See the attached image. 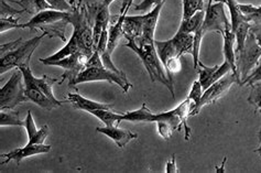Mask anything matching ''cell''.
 <instances>
[{
  "instance_id": "cell-6",
  "label": "cell",
  "mask_w": 261,
  "mask_h": 173,
  "mask_svg": "<svg viewBox=\"0 0 261 173\" xmlns=\"http://www.w3.org/2000/svg\"><path fill=\"white\" fill-rule=\"evenodd\" d=\"M261 58V46L252 32H249L246 39L243 50L236 54V75L238 84L242 86L243 82L259 64Z\"/></svg>"
},
{
  "instance_id": "cell-27",
  "label": "cell",
  "mask_w": 261,
  "mask_h": 173,
  "mask_svg": "<svg viewBox=\"0 0 261 173\" xmlns=\"http://www.w3.org/2000/svg\"><path fill=\"white\" fill-rule=\"evenodd\" d=\"M238 8L251 27H261V6L238 4Z\"/></svg>"
},
{
  "instance_id": "cell-44",
  "label": "cell",
  "mask_w": 261,
  "mask_h": 173,
  "mask_svg": "<svg viewBox=\"0 0 261 173\" xmlns=\"http://www.w3.org/2000/svg\"><path fill=\"white\" fill-rule=\"evenodd\" d=\"M260 113H261V110H260Z\"/></svg>"
},
{
  "instance_id": "cell-17",
  "label": "cell",
  "mask_w": 261,
  "mask_h": 173,
  "mask_svg": "<svg viewBox=\"0 0 261 173\" xmlns=\"http://www.w3.org/2000/svg\"><path fill=\"white\" fill-rule=\"evenodd\" d=\"M96 130H97L98 133L111 138V139L114 140V142L120 149H122L127 143H129L133 139H137V138H138V135L133 133V131L120 129L118 126L97 127L96 128Z\"/></svg>"
},
{
  "instance_id": "cell-41",
  "label": "cell",
  "mask_w": 261,
  "mask_h": 173,
  "mask_svg": "<svg viewBox=\"0 0 261 173\" xmlns=\"http://www.w3.org/2000/svg\"><path fill=\"white\" fill-rule=\"evenodd\" d=\"M258 138H259V141H260V147L259 148H257L256 150H255V152H257V154H261V128H260V130H259V134H258Z\"/></svg>"
},
{
  "instance_id": "cell-7",
  "label": "cell",
  "mask_w": 261,
  "mask_h": 173,
  "mask_svg": "<svg viewBox=\"0 0 261 173\" xmlns=\"http://www.w3.org/2000/svg\"><path fill=\"white\" fill-rule=\"evenodd\" d=\"M108 82L114 83L122 88V91L127 93L133 85L130 84L126 74H118L114 71L108 70L104 65L101 66H93V67H85L83 71L80 73L76 79L74 80L70 86H75L77 84H82V83H89V82Z\"/></svg>"
},
{
  "instance_id": "cell-24",
  "label": "cell",
  "mask_w": 261,
  "mask_h": 173,
  "mask_svg": "<svg viewBox=\"0 0 261 173\" xmlns=\"http://www.w3.org/2000/svg\"><path fill=\"white\" fill-rule=\"evenodd\" d=\"M154 47L156 50L158 57L160 58L163 65H166L168 63V61H170L171 59L178 58L172 39L167 40V41L154 40Z\"/></svg>"
},
{
  "instance_id": "cell-21",
  "label": "cell",
  "mask_w": 261,
  "mask_h": 173,
  "mask_svg": "<svg viewBox=\"0 0 261 173\" xmlns=\"http://www.w3.org/2000/svg\"><path fill=\"white\" fill-rule=\"evenodd\" d=\"M224 38V57L225 61H227L231 65L232 73L236 74V53H235V42H236V36L232 32L231 27L226 29L225 33L223 34ZM237 76V75H236Z\"/></svg>"
},
{
  "instance_id": "cell-15",
  "label": "cell",
  "mask_w": 261,
  "mask_h": 173,
  "mask_svg": "<svg viewBox=\"0 0 261 173\" xmlns=\"http://www.w3.org/2000/svg\"><path fill=\"white\" fill-rule=\"evenodd\" d=\"M51 151V146L50 144H29L27 143V146L23 148H18L12 150L10 152H7V154L2 155V164H7L10 161H16L18 164L21 162V160L25 158H29L32 156H37V155H42V154H47V152Z\"/></svg>"
},
{
  "instance_id": "cell-10",
  "label": "cell",
  "mask_w": 261,
  "mask_h": 173,
  "mask_svg": "<svg viewBox=\"0 0 261 173\" xmlns=\"http://www.w3.org/2000/svg\"><path fill=\"white\" fill-rule=\"evenodd\" d=\"M233 83H238L237 76L235 73L229 72L228 74L223 76L221 80L215 82L214 84H212L207 89H205L200 103H198V105L193 109V112L191 113V116L197 115L204 106L212 105V104H214L219 98H222L224 95L228 93Z\"/></svg>"
},
{
  "instance_id": "cell-25",
  "label": "cell",
  "mask_w": 261,
  "mask_h": 173,
  "mask_svg": "<svg viewBox=\"0 0 261 173\" xmlns=\"http://www.w3.org/2000/svg\"><path fill=\"white\" fill-rule=\"evenodd\" d=\"M204 18H205V10L197 11L195 15H193L191 18L182 19V22L180 28H178V30L184 33L195 34L198 31V29H201L202 28Z\"/></svg>"
},
{
  "instance_id": "cell-13",
  "label": "cell",
  "mask_w": 261,
  "mask_h": 173,
  "mask_svg": "<svg viewBox=\"0 0 261 173\" xmlns=\"http://www.w3.org/2000/svg\"><path fill=\"white\" fill-rule=\"evenodd\" d=\"M89 15L94 20L93 27V38H94V47L96 50L101 34L104 31L108 30L109 22H111V13H109V7L104 3L101 4H93L88 7Z\"/></svg>"
},
{
  "instance_id": "cell-16",
  "label": "cell",
  "mask_w": 261,
  "mask_h": 173,
  "mask_svg": "<svg viewBox=\"0 0 261 173\" xmlns=\"http://www.w3.org/2000/svg\"><path fill=\"white\" fill-rule=\"evenodd\" d=\"M164 4H166V0L155 6L153 9H151L147 15H143V29H142V36L137 39L135 42L140 45L145 43H153L154 42V32L158 20H159L161 10L163 8Z\"/></svg>"
},
{
  "instance_id": "cell-28",
  "label": "cell",
  "mask_w": 261,
  "mask_h": 173,
  "mask_svg": "<svg viewBox=\"0 0 261 173\" xmlns=\"http://www.w3.org/2000/svg\"><path fill=\"white\" fill-rule=\"evenodd\" d=\"M89 114L97 117L106 126H118L121 122L122 114H117L113 109H95Z\"/></svg>"
},
{
  "instance_id": "cell-26",
  "label": "cell",
  "mask_w": 261,
  "mask_h": 173,
  "mask_svg": "<svg viewBox=\"0 0 261 173\" xmlns=\"http://www.w3.org/2000/svg\"><path fill=\"white\" fill-rule=\"evenodd\" d=\"M33 81L37 84V86L41 89V91H42L51 101L57 103L59 106H62L64 103H66V102H60L59 100L56 98V96H54V94H53V89H52L53 85L59 82V79H51L47 75H43L42 78H40V79L34 78L33 76Z\"/></svg>"
},
{
  "instance_id": "cell-31",
  "label": "cell",
  "mask_w": 261,
  "mask_h": 173,
  "mask_svg": "<svg viewBox=\"0 0 261 173\" xmlns=\"http://www.w3.org/2000/svg\"><path fill=\"white\" fill-rule=\"evenodd\" d=\"M204 9V0H183V19L191 18Z\"/></svg>"
},
{
  "instance_id": "cell-8",
  "label": "cell",
  "mask_w": 261,
  "mask_h": 173,
  "mask_svg": "<svg viewBox=\"0 0 261 173\" xmlns=\"http://www.w3.org/2000/svg\"><path fill=\"white\" fill-rule=\"evenodd\" d=\"M23 83V74L21 70L17 68L8 82L0 89V108L2 110L13 109L20 104L28 102L24 94Z\"/></svg>"
},
{
  "instance_id": "cell-23",
  "label": "cell",
  "mask_w": 261,
  "mask_h": 173,
  "mask_svg": "<svg viewBox=\"0 0 261 173\" xmlns=\"http://www.w3.org/2000/svg\"><path fill=\"white\" fill-rule=\"evenodd\" d=\"M126 15H119L117 16V21L109 26L108 28V42H107V51L108 53H113L114 50L118 46L121 37H123L122 34V22L123 19H125Z\"/></svg>"
},
{
  "instance_id": "cell-36",
  "label": "cell",
  "mask_w": 261,
  "mask_h": 173,
  "mask_svg": "<svg viewBox=\"0 0 261 173\" xmlns=\"http://www.w3.org/2000/svg\"><path fill=\"white\" fill-rule=\"evenodd\" d=\"M261 82V62H259V64L255 67V70H253L248 78H247L244 82L242 86H246V85H253L256 84V83H260Z\"/></svg>"
},
{
  "instance_id": "cell-35",
  "label": "cell",
  "mask_w": 261,
  "mask_h": 173,
  "mask_svg": "<svg viewBox=\"0 0 261 173\" xmlns=\"http://www.w3.org/2000/svg\"><path fill=\"white\" fill-rule=\"evenodd\" d=\"M19 18L16 20L11 18H2L0 22H2V27H0V31L4 33L5 31H8L10 29H22V24L18 23Z\"/></svg>"
},
{
  "instance_id": "cell-42",
  "label": "cell",
  "mask_w": 261,
  "mask_h": 173,
  "mask_svg": "<svg viewBox=\"0 0 261 173\" xmlns=\"http://www.w3.org/2000/svg\"><path fill=\"white\" fill-rule=\"evenodd\" d=\"M115 2V0H102V3H104L106 6H111L113 3Z\"/></svg>"
},
{
  "instance_id": "cell-9",
  "label": "cell",
  "mask_w": 261,
  "mask_h": 173,
  "mask_svg": "<svg viewBox=\"0 0 261 173\" xmlns=\"http://www.w3.org/2000/svg\"><path fill=\"white\" fill-rule=\"evenodd\" d=\"M229 27H231V24L227 16H226L225 2L217 0V3L213 4V0H208L207 8L205 9V18L201 28L203 37L212 31L221 33L223 36L226 29Z\"/></svg>"
},
{
  "instance_id": "cell-22",
  "label": "cell",
  "mask_w": 261,
  "mask_h": 173,
  "mask_svg": "<svg viewBox=\"0 0 261 173\" xmlns=\"http://www.w3.org/2000/svg\"><path fill=\"white\" fill-rule=\"evenodd\" d=\"M172 40L175 45L178 58H182L184 54L192 53V51H193L194 34L184 33L180 30H177L176 34L172 38Z\"/></svg>"
},
{
  "instance_id": "cell-14",
  "label": "cell",
  "mask_w": 261,
  "mask_h": 173,
  "mask_svg": "<svg viewBox=\"0 0 261 173\" xmlns=\"http://www.w3.org/2000/svg\"><path fill=\"white\" fill-rule=\"evenodd\" d=\"M196 71L198 72V75H200L198 81L201 83L203 91H205V89H207L212 84H214L215 82L221 80L223 76L228 74L229 72H232V68L227 61H225L221 65H215L213 67L206 66L202 62H200Z\"/></svg>"
},
{
  "instance_id": "cell-34",
  "label": "cell",
  "mask_w": 261,
  "mask_h": 173,
  "mask_svg": "<svg viewBox=\"0 0 261 173\" xmlns=\"http://www.w3.org/2000/svg\"><path fill=\"white\" fill-rule=\"evenodd\" d=\"M46 2L54 10L72 12L74 9V7L71 4H68L67 0H46Z\"/></svg>"
},
{
  "instance_id": "cell-20",
  "label": "cell",
  "mask_w": 261,
  "mask_h": 173,
  "mask_svg": "<svg viewBox=\"0 0 261 173\" xmlns=\"http://www.w3.org/2000/svg\"><path fill=\"white\" fill-rule=\"evenodd\" d=\"M66 102L71 103L75 109L84 110V112H87V113H91L92 110H95V109H113V105H108V104H101V103L87 100L77 93H74V94L68 93Z\"/></svg>"
},
{
  "instance_id": "cell-5",
  "label": "cell",
  "mask_w": 261,
  "mask_h": 173,
  "mask_svg": "<svg viewBox=\"0 0 261 173\" xmlns=\"http://www.w3.org/2000/svg\"><path fill=\"white\" fill-rule=\"evenodd\" d=\"M91 20L88 8L82 2L75 6L70 13V23L74 28L72 37L76 39L81 52L87 58H91L95 51Z\"/></svg>"
},
{
  "instance_id": "cell-29",
  "label": "cell",
  "mask_w": 261,
  "mask_h": 173,
  "mask_svg": "<svg viewBox=\"0 0 261 173\" xmlns=\"http://www.w3.org/2000/svg\"><path fill=\"white\" fill-rule=\"evenodd\" d=\"M13 3L21 6L24 11L33 13V15H37L40 11L52 9L46 0H20V2H15L13 0Z\"/></svg>"
},
{
  "instance_id": "cell-19",
  "label": "cell",
  "mask_w": 261,
  "mask_h": 173,
  "mask_svg": "<svg viewBox=\"0 0 261 173\" xmlns=\"http://www.w3.org/2000/svg\"><path fill=\"white\" fill-rule=\"evenodd\" d=\"M143 29V16H130L125 17L122 22L123 38L128 41H137L142 36Z\"/></svg>"
},
{
  "instance_id": "cell-3",
  "label": "cell",
  "mask_w": 261,
  "mask_h": 173,
  "mask_svg": "<svg viewBox=\"0 0 261 173\" xmlns=\"http://www.w3.org/2000/svg\"><path fill=\"white\" fill-rule=\"evenodd\" d=\"M125 46L129 47L130 50H133L140 58L149 74L151 82L161 83L162 85H164L169 89L170 93L172 94L174 97L173 82L169 79L166 67L162 64L160 58L158 57V53L154 47V42L138 45L135 41H128V43L125 44Z\"/></svg>"
},
{
  "instance_id": "cell-4",
  "label": "cell",
  "mask_w": 261,
  "mask_h": 173,
  "mask_svg": "<svg viewBox=\"0 0 261 173\" xmlns=\"http://www.w3.org/2000/svg\"><path fill=\"white\" fill-rule=\"evenodd\" d=\"M70 13L54 9L40 11L30 21L22 24V29H39L51 38L58 37L62 41H65V29L67 23H70Z\"/></svg>"
},
{
  "instance_id": "cell-2",
  "label": "cell",
  "mask_w": 261,
  "mask_h": 173,
  "mask_svg": "<svg viewBox=\"0 0 261 173\" xmlns=\"http://www.w3.org/2000/svg\"><path fill=\"white\" fill-rule=\"evenodd\" d=\"M46 34L33 37L30 40L23 41L18 39L10 43L2 44V61H0V74L8 72L12 68H19L20 66L30 64V60L33 52L42 41Z\"/></svg>"
},
{
  "instance_id": "cell-37",
  "label": "cell",
  "mask_w": 261,
  "mask_h": 173,
  "mask_svg": "<svg viewBox=\"0 0 261 173\" xmlns=\"http://www.w3.org/2000/svg\"><path fill=\"white\" fill-rule=\"evenodd\" d=\"M0 11H2V18H11L15 15H19V13H23L24 10H17L12 8L11 6L7 4L6 0H0Z\"/></svg>"
},
{
  "instance_id": "cell-18",
  "label": "cell",
  "mask_w": 261,
  "mask_h": 173,
  "mask_svg": "<svg viewBox=\"0 0 261 173\" xmlns=\"http://www.w3.org/2000/svg\"><path fill=\"white\" fill-rule=\"evenodd\" d=\"M24 128L29 137V144H42L44 143L47 136H49V127H47V125H44L40 129L36 127V122L33 120L32 113L30 110L28 112V115H27Z\"/></svg>"
},
{
  "instance_id": "cell-43",
  "label": "cell",
  "mask_w": 261,
  "mask_h": 173,
  "mask_svg": "<svg viewBox=\"0 0 261 173\" xmlns=\"http://www.w3.org/2000/svg\"><path fill=\"white\" fill-rule=\"evenodd\" d=\"M259 156H260V157H261V154H260V155H259Z\"/></svg>"
},
{
  "instance_id": "cell-40",
  "label": "cell",
  "mask_w": 261,
  "mask_h": 173,
  "mask_svg": "<svg viewBox=\"0 0 261 173\" xmlns=\"http://www.w3.org/2000/svg\"><path fill=\"white\" fill-rule=\"evenodd\" d=\"M250 32L253 33L257 42L261 46V27H250Z\"/></svg>"
},
{
  "instance_id": "cell-39",
  "label": "cell",
  "mask_w": 261,
  "mask_h": 173,
  "mask_svg": "<svg viewBox=\"0 0 261 173\" xmlns=\"http://www.w3.org/2000/svg\"><path fill=\"white\" fill-rule=\"evenodd\" d=\"M134 0H122L121 8H120V15H127L130 7L133 6Z\"/></svg>"
},
{
  "instance_id": "cell-38",
  "label": "cell",
  "mask_w": 261,
  "mask_h": 173,
  "mask_svg": "<svg viewBox=\"0 0 261 173\" xmlns=\"http://www.w3.org/2000/svg\"><path fill=\"white\" fill-rule=\"evenodd\" d=\"M167 173H177L180 172L177 169V165H176V160H175V155H173L171 157L170 160L167 162V169H166Z\"/></svg>"
},
{
  "instance_id": "cell-30",
  "label": "cell",
  "mask_w": 261,
  "mask_h": 173,
  "mask_svg": "<svg viewBox=\"0 0 261 173\" xmlns=\"http://www.w3.org/2000/svg\"><path fill=\"white\" fill-rule=\"evenodd\" d=\"M12 109L2 110L0 113V126L8 127V126H19L24 127L25 120H21L19 117L18 112H11Z\"/></svg>"
},
{
  "instance_id": "cell-32",
  "label": "cell",
  "mask_w": 261,
  "mask_h": 173,
  "mask_svg": "<svg viewBox=\"0 0 261 173\" xmlns=\"http://www.w3.org/2000/svg\"><path fill=\"white\" fill-rule=\"evenodd\" d=\"M250 105L256 108V112L261 110V82L251 85V91L248 97Z\"/></svg>"
},
{
  "instance_id": "cell-33",
  "label": "cell",
  "mask_w": 261,
  "mask_h": 173,
  "mask_svg": "<svg viewBox=\"0 0 261 173\" xmlns=\"http://www.w3.org/2000/svg\"><path fill=\"white\" fill-rule=\"evenodd\" d=\"M202 95H203V87L201 85V83L200 81H195L193 83V85H192V89L189 95V98L195 103V107L198 105V103H200Z\"/></svg>"
},
{
  "instance_id": "cell-11",
  "label": "cell",
  "mask_w": 261,
  "mask_h": 173,
  "mask_svg": "<svg viewBox=\"0 0 261 173\" xmlns=\"http://www.w3.org/2000/svg\"><path fill=\"white\" fill-rule=\"evenodd\" d=\"M19 70H21V72L23 74L24 94L27 96V98H28V101L33 102L34 104H37L38 106H40L41 108H44L46 110H52L53 108L60 107L57 103H54L53 101H51L37 86V84L33 81V74L30 70L29 64L20 66Z\"/></svg>"
},
{
  "instance_id": "cell-1",
  "label": "cell",
  "mask_w": 261,
  "mask_h": 173,
  "mask_svg": "<svg viewBox=\"0 0 261 173\" xmlns=\"http://www.w3.org/2000/svg\"><path fill=\"white\" fill-rule=\"evenodd\" d=\"M194 108L195 103L188 97L172 110H169L166 113L153 114L145 103L142 104V106L139 109L122 114L121 121L156 122L158 133L166 140H170L174 131H181L183 127L185 131L184 139L188 141L191 138V128L188 125V118L191 117V113L193 112Z\"/></svg>"
},
{
  "instance_id": "cell-12",
  "label": "cell",
  "mask_w": 261,
  "mask_h": 173,
  "mask_svg": "<svg viewBox=\"0 0 261 173\" xmlns=\"http://www.w3.org/2000/svg\"><path fill=\"white\" fill-rule=\"evenodd\" d=\"M89 58H87L85 54L77 52L74 53L72 55H68V57L56 61V62H50L47 65L51 66H59L62 67L64 70L63 75L61 76V81L59 82V84H62L64 81H68V85L72 84L74 80L77 78L80 73L84 70L87 64V61Z\"/></svg>"
}]
</instances>
